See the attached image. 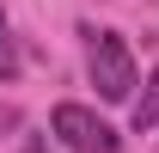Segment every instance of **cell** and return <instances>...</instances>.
<instances>
[{
    "label": "cell",
    "instance_id": "8992f818",
    "mask_svg": "<svg viewBox=\"0 0 159 153\" xmlns=\"http://www.w3.org/2000/svg\"><path fill=\"white\" fill-rule=\"evenodd\" d=\"M0 129H19V110L12 104H0Z\"/></svg>",
    "mask_w": 159,
    "mask_h": 153
},
{
    "label": "cell",
    "instance_id": "7a4b0ae2",
    "mask_svg": "<svg viewBox=\"0 0 159 153\" xmlns=\"http://www.w3.org/2000/svg\"><path fill=\"white\" fill-rule=\"evenodd\" d=\"M49 135H55L67 153H122V135L110 129L98 110H86V104H55V110H49Z\"/></svg>",
    "mask_w": 159,
    "mask_h": 153
},
{
    "label": "cell",
    "instance_id": "6da1fadb",
    "mask_svg": "<svg viewBox=\"0 0 159 153\" xmlns=\"http://www.w3.org/2000/svg\"><path fill=\"white\" fill-rule=\"evenodd\" d=\"M86 67H92V86H98L104 104H129L135 98V55H129V43L116 37V31H92V55H86Z\"/></svg>",
    "mask_w": 159,
    "mask_h": 153
},
{
    "label": "cell",
    "instance_id": "277c9868",
    "mask_svg": "<svg viewBox=\"0 0 159 153\" xmlns=\"http://www.w3.org/2000/svg\"><path fill=\"white\" fill-rule=\"evenodd\" d=\"M19 74V43H12V25H6V12H0V80Z\"/></svg>",
    "mask_w": 159,
    "mask_h": 153
},
{
    "label": "cell",
    "instance_id": "5b68a950",
    "mask_svg": "<svg viewBox=\"0 0 159 153\" xmlns=\"http://www.w3.org/2000/svg\"><path fill=\"white\" fill-rule=\"evenodd\" d=\"M19 153H49V141H43V135H25V147Z\"/></svg>",
    "mask_w": 159,
    "mask_h": 153
},
{
    "label": "cell",
    "instance_id": "3957f363",
    "mask_svg": "<svg viewBox=\"0 0 159 153\" xmlns=\"http://www.w3.org/2000/svg\"><path fill=\"white\" fill-rule=\"evenodd\" d=\"M135 129H159V74L147 80V92L135 98Z\"/></svg>",
    "mask_w": 159,
    "mask_h": 153
}]
</instances>
